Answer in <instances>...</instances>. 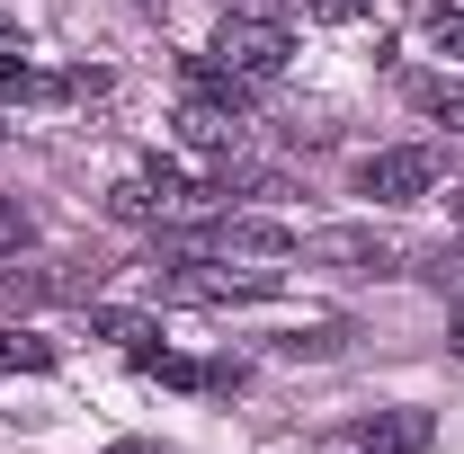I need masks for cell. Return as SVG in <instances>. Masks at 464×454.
Returning a JSON list of instances; mask_svg holds the SVG:
<instances>
[{
	"instance_id": "obj_7",
	"label": "cell",
	"mask_w": 464,
	"mask_h": 454,
	"mask_svg": "<svg viewBox=\"0 0 464 454\" xmlns=\"http://www.w3.org/2000/svg\"><path fill=\"white\" fill-rule=\"evenodd\" d=\"M63 90H72V80H45L36 62H27L9 36H0V99H63Z\"/></svg>"
},
{
	"instance_id": "obj_14",
	"label": "cell",
	"mask_w": 464,
	"mask_h": 454,
	"mask_svg": "<svg viewBox=\"0 0 464 454\" xmlns=\"http://www.w3.org/2000/svg\"><path fill=\"white\" fill-rule=\"evenodd\" d=\"M9 250H27V214H18V205L0 196V259H9Z\"/></svg>"
},
{
	"instance_id": "obj_17",
	"label": "cell",
	"mask_w": 464,
	"mask_h": 454,
	"mask_svg": "<svg viewBox=\"0 0 464 454\" xmlns=\"http://www.w3.org/2000/svg\"><path fill=\"white\" fill-rule=\"evenodd\" d=\"M143 9H152V0H143Z\"/></svg>"
},
{
	"instance_id": "obj_11",
	"label": "cell",
	"mask_w": 464,
	"mask_h": 454,
	"mask_svg": "<svg viewBox=\"0 0 464 454\" xmlns=\"http://www.w3.org/2000/svg\"><path fill=\"white\" fill-rule=\"evenodd\" d=\"M108 205L125 214V223H161V196H152V178H116Z\"/></svg>"
},
{
	"instance_id": "obj_6",
	"label": "cell",
	"mask_w": 464,
	"mask_h": 454,
	"mask_svg": "<svg viewBox=\"0 0 464 454\" xmlns=\"http://www.w3.org/2000/svg\"><path fill=\"white\" fill-rule=\"evenodd\" d=\"M215 241H224V250H268V259L295 250V232L268 223V214H215Z\"/></svg>"
},
{
	"instance_id": "obj_15",
	"label": "cell",
	"mask_w": 464,
	"mask_h": 454,
	"mask_svg": "<svg viewBox=\"0 0 464 454\" xmlns=\"http://www.w3.org/2000/svg\"><path fill=\"white\" fill-rule=\"evenodd\" d=\"M447 347H456V356H464V312H456V330H447Z\"/></svg>"
},
{
	"instance_id": "obj_8",
	"label": "cell",
	"mask_w": 464,
	"mask_h": 454,
	"mask_svg": "<svg viewBox=\"0 0 464 454\" xmlns=\"http://www.w3.org/2000/svg\"><path fill=\"white\" fill-rule=\"evenodd\" d=\"M0 374H54V339H36V330H0Z\"/></svg>"
},
{
	"instance_id": "obj_5",
	"label": "cell",
	"mask_w": 464,
	"mask_h": 454,
	"mask_svg": "<svg viewBox=\"0 0 464 454\" xmlns=\"http://www.w3.org/2000/svg\"><path fill=\"white\" fill-rule=\"evenodd\" d=\"M241 125H250L241 108H215V99H197V90H188V108H179V134H188L197 152H232V143H241Z\"/></svg>"
},
{
	"instance_id": "obj_12",
	"label": "cell",
	"mask_w": 464,
	"mask_h": 454,
	"mask_svg": "<svg viewBox=\"0 0 464 454\" xmlns=\"http://www.w3.org/2000/svg\"><path fill=\"white\" fill-rule=\"evenodd\" d=\"M429 36H438V54H456V62H464V9L429 0Z\"/></svg>"
},
{
	"instance_id": "obj_1",
	"label": "cell",
	"mask_w": 464,
	"mask_h": 454,
	"mask_svg": "<svg viewBox=\"0 0 464 454\" xmlns=\"http://www.w3.org/2000/svg\"><path fill=\"white\" fill-rule=\"evenodd\" d=\"M295 54V27L286 18H259V9H232L224 27H215V62H232L241 80H277Z\"/></svg>"
},
{
	"instance_id": "obj_4",
	"label": "cell",
	"mask_w": 464,
	"mask_h": 454,
	"mask_svg": "<svg viewBox=\"0 0 464 454\" xmlns=\"http://www.w3.org/2000/svg\"><path fill=\"white\" fill-rule=\"evenodd\" d=\"M268 285L277 277H259V268H250V277H232V268H206V259H179V277H170V294H188V303H241V294H268Z\"/></svg>"
},
{
	"instance_id": "obj_10",
	"label": "cell",
	"mask_w": 464,
	"mask_h": 454,
	"mask_svg": "<svg viewBox=\"0 0 464 454\" xmlns=\"http://www.w3.org/2000/svg\"><path fill=\"white\" fill-rule=\"evenodd\" d=\"M90 330H99V339H116V347H134V356H143V347L161 339V330H152L143 312H90Z\"/></svg>"
},
{
	"instance_id": "obj_3",
	"label": "cell",
	"mask_w": 464,
	"mask_h": 454,
	"mask_svg": "<svg viewBox=\"0 0 464 454\" xmlns=\"http://www.w3.org/2000/svg\"><path fill=\"white\" fill-rule=\"evenodd\" d=\"M348 446H357V454H429V446H438V410H420V401H402V410H375V419H348Z\"/></svg>"
},
{
	"instance_id": "obj_13",
	"label": "cell",
	"mask_w": 464,
	"mask_h": 454,
	"mask_svg": "<svg viewBox=\"0 0 464 454\" xmlns=\"http://www.w3.org/2000/svg\"><path fill=\"white\" fill-rule=\"evenodd\" d=\"M304 9H313V18H322V27H348V18H366V9H375V0H304Z\"/></svg>"
},
{
	"instance_id": "obj_2",
	"label": "cell",
	"mask_w": 464,
	"mask_h": 454,
	"mask_svg": "<svg viewBox=\"0 0 464 454\" xmlns=\"http://www.w3.org/2000/svg\"><path fill=\"white\" fill-rule=\"evenodd\" d=\"M429 187H438V152L429 143H393V152H366L357 161V196H375V205H411Z\"/></svg>"
},
{
	"instance_id": "obj_9",
	"label": "cell",
	"mask_w": 464,
	"mask_h": 454,
	"mask_svg": "<svg viewBox=\"0 0 464 454\" xmlns=\"http://www.w3.org/2000/svg\"><path fill=\"white\" fill-rule=\"evenodd\" d=\"M411 108L429 116V125H447V134H464V80H420Z\"/></svg>"
},
{
	"instance_id": "obj_16",
	"label": "cell",
	"mask_w": 464,
	"mask_h": 454,
	"mask_svg": "<svg viewBox=\"0 0 464 454\" xmlns=\"http://www.w3.org/2000/svg\"><path fill=\"white\" fill-rule=\"evenodd\" d=\"M456 285H464V259H456Z\"/></svg>"
}]
</instances>
